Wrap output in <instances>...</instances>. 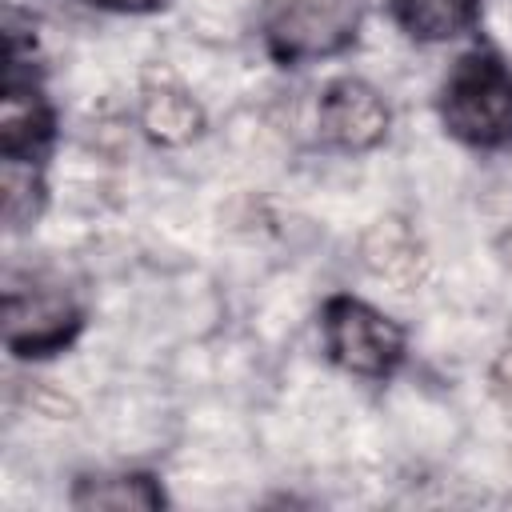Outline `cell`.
Returning <instances> with one entry per match:
<instances>
[{
    "label": "cell",
    "instance_id": "cell-1",
    "mask_svg": "<svg viewBox=\"0 0 512 512\" xmlns=\"http://www.w3.org/2000/svg\"><path fill=\"white\" fill-rule=\"evenodd\" d=\"M436 112L448 136L468 148L492 152L512 144V64L480 44L468 48L440 84Z\"/></svg>",
    "mask_w": 512,
    "mask_h": 512
},
{
    "label": "cell",
    "instance_id": "cell-2",
    "mask_svg": "<svg viewBox=\"0 0 512 512\" xmlns=\"http://www.w3.org/2000/svg\"><path fill=\"white\" fill-rule=\"evenodd\" d=\"M320 332H324L328 360L364 380H388L408 356L404 328L392 316H384L380 308H372L348 292H336L324 300Z\"/></svg>",
    "mask_w": 512,
    "mask_h": 512
},
{
    "label": "cell",
    "instance_id": "cell-3",
    "mask_svg": "<svg viewBox=\"0 0 512 512\" xmlns=\"http://www.w3.org/2000/svg\"><path fill=\"white\" fill-rule=\"evenodd\" d=\"M360 28V0H268L264 44L280 64L344 52Z\"/></svg>",
    "mask_w": 512,
    "mask_h": 512
},
{
    "label": "cell",
    "instance_id": "cell-4",
    "mask_svg": "<svg viewBox=\"0 0 512 512\" xmlns=\"http://www.w3.org/2000/svg\"><path fill=\"white\" fill-rule=\"evenodd\" d=\"M84 328L80 300L52 280L4 288V344L20 360H44L64 352Z\"/></svg>",
    "mask_w": 512,
    "mask_h": 512
},
{
    "label": "cell",
    "instance_id": "cell-5",
    "mask_svg": "<svg viewBox=\"0 0 512 512\" xmlns=\"http://www.w3.org/2000/svg\"><path fill=\"white\" fill-rule=\"evenodd\" d=\"M56 136V112L44 96L40 72L24 56L16 32H8L4 96H0V156L4 164H44Z\"/></svg>",
    "mask_w": 512,
    "mask_h": 512
},
{
    "label": "cell",
    "instance_id": "cell-6",
    "mask_svg": "<svg viewBox=\"0 0 512 512\" xmlns=\"http://www.w3.org/2000/svg\"><path fill=\"white\" fill-rule=\"evenodd\" d=\"M316 124L328 144L344 152H364L388 136V104L372 84L356 76H340L320 92Z\"/></svg>",
    "mask_w": 512,
    "mask_h": 512
},
{
    "label": "cell",
    "instance_id": "cell-7",
    "mask_svg": "<svg viewBox=\"0 0 512 512\" xmlns=\"http://www.w3.org/2000/svg\"><path fill=\"white\" fill-rule=\"evenodd\" d=\"M392 20L408 40L444 44L480 24V0H388Z\"/></svg>",
    "mask_w": 512,
    "mask_h": 512
},
{
    "label": "cell",
    "instance_id": "cell-8",
    "mask_svg": "<svg viewBox=\"0 0 512 512\" xmlns=\"http://www.w3.org/2000/svg\"><path fill=\"white\" fill-rule=\"evenodd\" d=\"M76 508H164L168 496L156 476L148 472H120V476H84L72 488Z\"/></svg>",
    "mask_w": 512,
    "mask_h": 512
},
{
    "label": "cell",
    "instance_id": "cell-9",
    "mask_svg": "<svg viewBox=\"0 0 512 512\" xmlns=\"http://www.w3.org/2000/svg\"><path fill=\"white\" fill-rule=\"evenodd\" d=\"M144 128L160 144H184L200 132V108L184 88L172 84H148L144 88Z\"/></svg>",
    "mask_w": 512,
    "mask_h": 512
},
{
    "label": "cell",
    "instance_id": "cell-10",
    "mask_svg": "<svg viewBox=\"0 0 512 512\" xmlns=\"http://www.w3.org/2000/svg\"><path fill=\"white\" fill-rule=\"evenodd\" d=\"M44 208V176L40 164H4V220L8 228H24Z\"/></svg>",
    "mask_w": 512,
    "mask_h": 512
},
{
    "label": "cell",
    "instance_id": "cell-11",
    "mask_svg": "<svg viewBox=\"0 0 512 512\" xmlns=\"http://www.w3.org/2000/svg\"><path fill=\"white\" fill-rule=\"evenodd\" d=\"M92 8H104V12H128V16H140V12H156L164 8L168 0H84Z\"/></svg>",
    "mask_w": 512,
    "mask_h": 512
}]
</instances>
